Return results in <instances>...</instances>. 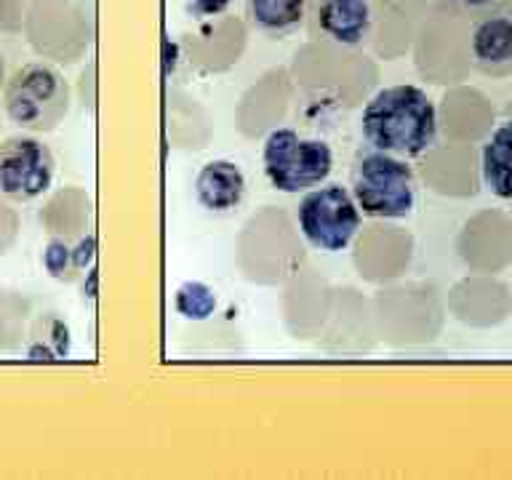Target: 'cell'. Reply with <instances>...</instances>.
<instances>
[{"label":"cell","instance_id":"ba28073f","mask_svg":"<svg viewBox=\"0 0 512 480\" xmlns=\"http://www.w3.org/2000/svg\"><path fill=\"white\" fill-rule=\"evenodd\" d=\"M315 32L336 46H363L374 27L371 0H315L312 8Z\"/></svg>","mask_w":512,"mask_h":480},{"label":"cell","instance_id":"5bb4252c","mask_svg":"<svg viewBox=\"0 0 512 480\" xmlns=\"http://www.w3.org/2000/svg\"><path fill=\"white\" fill-rule=\"evenodd\" d=\"M43 267L59 283L80 280L78 270H75V259H72V240L62 238V235H51L46 248H43Z\"/></svg>","mask_w":512,"mask_h":480},{"label":"cell","instance_id":"6da1fadb","mask_svg":"<svg viewBox=\"0 0 512 480\" xmlns=\"http://www.w3.org/2000/svg\"><path fill=\"white\" fill-rule=\"evenodd\" d=\"M438 131V107L424 88L411 83L376 91L360 115V134L366 147L403 160L427 155L438 142Z\"/></svg>","mask_w":512,"mask_h":480},{"label":"cell","instance_id":"2e32d148","mask_svg":"<svg viewBox=\"0 0 512 480\" xmlns=\"http://www.w3.org/2000/svg\"><path fill=\"white\" fill-rule=\"evenodd\" d=\"M72 259H75V270H78V275H83L88 267H94V259H96L94 232H86V235H80V238L72 243Z\"/></svg>","mask_w":512,"mask_h":480},{"label":"cell","instance_id":"e0dca14e","mask_svg":"<svg viewBox=\"0 0 512 480\" xmlns=\"http://www.w3.org/2000/svg\"><path fill=\"white\" fill-rule=\"evenodd\" d=\"M456 6L472 19H478V16L496 14V11H507L512 8V0H456Z\"/></svg>","mask_w":512,"mask_h":480},{"label":"cell","instance_id":"9a60e30c","mask_svg":"<svg viewBox=\"0 0 512 480\" xmlns=\"http://www.w3.org/2000/svg\"><path fill=\"white\" fill-rule=\"evenodd\" d=\"M184 11L192 16V19H216V16H222L230 11V6L235 0H182Z\"/></svg>","mask_w":512,"mask_h":480},{"label":"cell","instance_id":"30bf717a","mask_svg":"<svg viewBox=\"0 0 512 480\" xmlns=\"http://www.w3.org/2000/svg\"><path fill=\"white\" fill-rule=\"evenodd\" d=\"M315 0H243V16L264 38L280 40L296 35L310 22Z\"/></svg>","mask_w":512,"mask_h":480},{"label":"cell","instance_id":"7c38bea8","mask_svg":"<svg viewBox=\"0 0 512 480\" xmlns=\"http://www.w3.org/2000/svg\"><path fill=\"white\" fill-rule=\"evenodd\" d=\"M70 352V328L54 312H43L30 328L27 358L30 360H62Z\"/></svg>","mask_w":512,"mask_h":480},{"label":"cell","instance_id":"9c48e42d","mask_svg":"<svg viewBox=\"0 0 512 480\" xmlns=\"http://www.w3.org/2000/svg\"><path fill=\"white\" fill-rule=\"evenodd\" d=\"M198 206L208 214H230L246 198V176L238 163L216 158L200 168L192 182Z\"/></svg>","mask_w":512,"mask_h":480},{"label":"cell","instance_id":"52a82bcc","mask_svg":"<svg viewBox=\"0 0 512 480\" xmlns=\"http://www.w3.org/2000/svg\"><path fill=\"white\" fill-rule=\"evenodd\" d=\"M472 67L488 78L512 75V8L472 19Z\"/></svg>","mask_w":512,"mask_h":480},{"label":"cell","instance_id":"ac0fdd59","mask_svg":"<svg viewBox=\"0 0 512 480\" xmlns=\"http://www.w3.org/2000/svg\"><path fill=\"white\" fill-rule=\"evenodd\" d=\"M6 86V62H3V54H0V91Z\"/></svg>","mask_w":512,"mask_h":480},{"label":"cell","instance_id":"7a4b0ae2","mask_svg":"<svg viewBox=\"0 0 512 480\" xmlns=\"http://www.w3.org/2000/svg\"><path fill=\"white\" fill-rule=\"evenodd\" d=\"M352 198L368 219H406L419 200L411 160L390 152L360 147L350 166Z\"/></svg>","mask_w":512,"mask_h":480},{"label":"cell","instance_id":"5b68a950","mask_svg":"<svg viewBox=\"0 0 512 480\" xmlns=\"http://www.w3.org/2000/svg\"><path fill=\"white\" fill-rule=\"evenodd\" d=\"M296 224L307 246L326 254H339L347 251L360 235L363 214L347 187L318 184L302 192V200L296 206Z\"/></svg>","mask_w":512,"mask_h":480},{"label":"cell","instance_id":"8992f818","mask_svg":"<svg viewBox=\"0 0 512 480\" xmlns=\"http://www.w3.org/2000/svg\"><path fill=\"white\" fill-rule=\"evenodd\" d=\"M56 158L46 142L32 134H16L0 144V195L14 203H30L54 184Z\"/></svg>","mask_w":512,"mask_h":480},{"label":"cell","instance_id":"8fae6325","mask_svg":"<svg viewBox=\"0 0 512 480\" xmlns=\"http://www.w3.org/2000/svg\"><path fill=\"white\" fill-rule=\"evenodd\" d=\"M480 176L494 198L512 203V118L499 120L480 147Z\"/></svg>","mask_w":512,"mask_h":480},{"label":"cell","instance_id":"3957f363","mask_svg":"<svg viewBox=\"0 0 512 480\" xmlns=\"http://www.w3.org/2000/svg\"><path fill=\"white\" fill-rule=\"evenodd\" d=\"M3 110L30 134H51L70 112V83L46 62H27L6 78Z\"/></svg>","mask_w":512,"mask_h":480},{"label":"cell","instance_id":"4fadbf2b","mask_svg":"<svg viewBox=\"0 0 512 480\" xmlns=\"http://www.w3.org/2000/svg\"><path fill=\"white\" fill-rule=\"evenodd\" d=\"M174 307L184 320L203 323V320H208L214 315L216 307H219V299H216L214 288L208 286V283L187 280V283H182V286L176 288Z\"/></svg>","mask_w":512,"mask_h":480},{"label":"cell","instance_id":"277c9868","mask_svg":"<svg viewBox=\"0 0 512 480\" xmlns=\"http://www.w3.org/2000/svg\"><path fill=\"white\" fill-rule=\"evenodd\" d=\"M262 168L278 192H307L334 171V150L323 139L302 136L296 128H275L262 144Z\"/></svg>","mask_w":512,"mask_h":480}]
</instances>
